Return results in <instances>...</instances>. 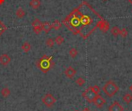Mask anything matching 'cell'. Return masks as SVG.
<instances>
[{"label": "cell", "mask_w": 132, "mask_h": 111, "mask_svg": "<svg viewBox=\"0 0 132 111\" xmlns=\"http://www.w3.org/2000/svg\"><path fill=\"white\" fill-rule=\"evenodd\" d=\"M84 2L73 9L63 19V23L73 33L80 34L84 39H87L99 25L103 18L94 10L89 5L87 12H84Z\"/></svg>", "instance_id": "obj_1"}, {"label": "cell", "mask_w": 132, "mask_h": 111, "mask_svg": "<svg viewBox=\"0 0 132 111\" xmlns=\"http://www.w3.org/2000/svg\"><path fill=\"white\" fill-rule=\"evenodd\" d=\"M53 57H48L46 55H43L42 58H40L38 61H36V65L39 68V69L46 73L53 66Z\"/></svg>", "instance_id": "obj_2"}, {"label": "cell", "mask_w": 132, "mask_h": 111, "mask_svg": "<svg viewBox=\"0 0 132 111\" xmlns=\"http://www.w3.org/2000/svg\"><path fill=\"white\" fill-rule=\"evenodd\" d=\"M103 91L107 96L112 97L119 91V87L114 82L109 80L103 86Z\"/></svg>", "instance_id": "obj_3"}, {"label": "cell", "mask_w": 132, "mask_h": 111, "mask_svg": "<svg viewBox=\"0 0 132 111\" xmlns=\"http://www.w3.org/2000/svg\"><path fill=\"white\" fill-rule=\"evenodd\" d=\"M99 95V94H98ZM83 97L88 102V103H93L94 98L97 96V94H96L91 89V86L88 87L84 92H83L82 93Z\"/></svg>", "instance_id": "obj_4"}, {"label": "cell", "mask_w": 132, "mask_h": 111, "mask_svg": "<svg viewBox=\"0 0 132 111\" xmlns=\"http://www.w3.org/2000/svg\"><path fill=\"white\" fill-rule=\"evenodd\" d=\"M42 102L47 107H53L55 104V103L56 102V98L51 93H46L43 97Z\"/></svg>", "instance_id": "obj_5"}, {"label": "cell", "mask_w": 132, "mask_h": 111, "mask_svg": "<svg viewBox=\"0 0 132 111\" xmlns=\"http://www.w3.org/2000/svg\"><path fill=\"white\" fill-rule=\"evenodd\" d=\"M93 103H94L97 108H101V107H102L106 103V100H105L104 97H102L101 96L97 95V96L94 98V101H93Z\"/></svg>", "instance_id": "obj_6"}, {"label": "cell", "mask_w": 132, "mask_h": 111, "mask_svg": "<svg viewBox=\"0 0 132 111\" xmlns=\"http://www.w3.org/2000/svg\"><path fill=\"white\" fill-rule=\"evenodd\" d=\"M77 74V71L75 68H73L72 66L68 67L67 68H66V70L64 71V75L69 78V79H73Z\"/></svg>", "instance_id": "obj_7"}, {"label": "cell", "mask_w": 132, "mask_h": 111, "mask_svg": "<svg viewBox=\"0 0 132 111\" xmlns=\"http://www.w3.org/2000/svg\"><path fill=\"white\" fill-rule=\"evenodd\" d=\"M125 109L123 106L119 103L118 102H114L109 107H108V111H124Z\"/></svg>", "instance_id": "obj_8"}, {"label": "cell", "mask_w": 132, "mask_h": 111, "mask_svg": "<svg viewBox=\"0 0 132 111\" xmlns=\"http://www.w3.org/2000/svg\"><path fill=\"white\" fill-rule=\"evenodd\" d=\"M11 62V58L7 54H2L0 55V64L3 66L8 65Z\"/></svg>", "instance_id": "obj_9"}, {"label": "cell", "mask_w": 132, "mask_h": 111, "mask_svg": "<svg viewBox=\"0 0 132 111\" xmlns=\"http://www.w3.org/2000/svg\"><path fill=\"white\" fill-rule=\"evenodd\" d=\"M99 29H100L103 33L108 32V31L109 30V29H110V24H109V23H108L107 20H105V19H103L101 20L100 25H99Z\"/></svg>", "instance_id": "obj_10"}, {"label": "cell", "mask_w": 132, "mask_h": 111, "mask_svg": "<svg viewBox=\"0 0 132 111\" xmlns=\"http://www.w3.org/2000/svg\"><path fill=\"white\" fill-rule=\"evenodd\" d=\"M41 5V1L40 0H31L29 2V6L32 9H38Z\"/></svg>", "instance_id": "obj_11"}, {"label": "cell", "mask_w": 132, "mask_h": 111, "mask_svg": "<svg viewBox=\"0 0 132 111\" xmlns=\"http://www.w3.org/2000/svg\"><path fill=\"white\" fill-rule=\"evenodd\" d=\"M42 27H43V31H44L46 33H48L52 28V24L50 22H44L42 24Z\"/></svg>", "instance_id": "obj_12"}, {"label": "cell", "mask_w": 132, "mask_h": 111, "mask_svg": "<svg viewBox=\"0 0 132 111\" xmlns=\"http://www.w3.org/2000/svg\"><path fill=\"white\" fill-rule=\"evenodd\" d=\"M26 11H25L22 8L19 7V8H18V9H16L15 15H16V17H17V18L22 19V18H23V17L26 16Z\"/></svg>", "instance_id": "obj_13"}, {"label": "cell", "mask_w": 132, "mask_h": 111, "mask_svg": "<svg viewBox=\"0 0 132 111\" xmlns=\"http://www.w3.org/2000/svg\"><path fill=\"white\" fill-rule=\"evenodd\" d=\"M22 50L24 53H28L31 50V45L29 42H24L22 44Z\"/></svg>", "instance_id": "obj_14"}, {"label": "cell", "mask_w": 132, "mask_h": 111, "mask_svg": "<svg viewBox=\"0 0 132 111\" xmlns=\"http://www.w3.org/2000/svg\"><path fill=\"white\" fill-rule=\"evenodd\" d=\"M122 100L126 104H129L132 102V95L130 93H126L123 96Z\"/></svg>", "instance_id": "obj_15"}, {"label": "cell", "mask_w": 132, "mask_h": 111, "mask_svg": "<svg viewBox=\"0 0 132 111\" xmlns=\"http://www.w3.org/2000/svg\"><path fill=\"white\" fill-rule=\"evenodd\" d=\"M11 94V91L8 87H4L2 90H1V95L4 97V98H7L10 96Z\"/></svg>", "instance_id": "obj_16"}, {"label": "cell", "mask_w": 132, "mask_h": 111, "mask_svg": "<svg viewBox=\"0 0 132 111\" xmlns=\"http://www.w3.org/2000/svg\"><path fill=\"white\" fill-rule=\"evenodd\" d=\"M51 24H52V28L56 30H59L62 26V23L60 21H59L58 19L53 21V23H51Z\"/></svg>", "instance_id": "obj_17"}, {"label": "cell", "mask_w": 132, "mask_h": 111, "mask_svg": "<svg viewBox=\"0 0 132 111\" xmlns=\"http://www.w3.org/2000/svg\"><path fill=\"white\" fill-rule=\"evenodd\" d=\"M120 32H121V30L118 26H113L111 29V33L114 37H117V36L120 35Z\"/></svg>", "instance_id": "obj_18"}, {"label": "cell", "mask_w": 132, "mask_h": 111, "mask_svg": "<svg viewBox=\"0 0 132 111\" xmlns=\"http://www.w3.org/2000/svg\"><path fill=\"white\" fill-rule=\"evenodd\" d=\"M69 54H70V56L71 58H75L77 56V54H78V51H77V50L75 47H72L69 51Z\"/></svg>", "instance_id": "obj_19"}, {"label": "cell", "mask_w": 132, "mask_h": 111, "mask_svg": "<svg viewBox=\"0 0 132 111\" xmlns=\"http://www.w3.org/2000/svg\"><path fill=\"white\" fill-rule=\"evenodd\" d=\"M63 42H64V38H63V36L58 35V36L56 37V38H55V43L57 45H61L62 44H63Z\"/></svg>", "instance_id": "obj_20"}, {"label": "cell", "mask_w": 132, "mask_h": 111, "mask_svg": "<svg viewBox=\"0 0 132 111\" xmlns=\"http://www.w3.org/2000/svg\"><path fill=\"white\" fill-rule=\"evenodd\" d=\"M45 44L48 47H53L55 44V40H53V39H52V38H48V39H46Z\"/></svg>", "instance_id": "obj_21"}, {"label": "cell", "mask_w": 132, "mask_h": 111, "mask_svg": "<svg viewBox=\"0 0 132 111\" xmlns=\"http://www.w3.org/2000/svg\"><path fill=\"white\" fill-rule=\"evenodd\" d=\"M76 84L78 85L79 86H83L85 84V79L82 77H79L76 80Z\"/></svg>", "instance_id": "obj_22"}, {"label": "cell", "mask_w": 132, "mask_h": 111, "mask_svg": "<svg viewBox=\"0 0 132 111\" xmlns=\"http://www.w3.org/2000/svg\"><path fill=\"white\" fill-rule=\"evenodd\" d=\"M32 30L36 34H39L41 33V32L43 31V27L42 25L41 26H34L32 27Z\"/></svg>", "instance_id": "obj_23"}, {"label": "cell", "mask_w": 132, "mask_h": 111, "mask_svg": "<svg viewBox=\"0 0 132 111\" xmlns=\"http://www.w3.org/2000/svg\"><path fill=\"white\" fill-rule=\"evenodd\" d=\"M7 30V27L5 26V24L0 20V37L4 33V32Z\"/></svg>", "instance_id": "obj_24"}, {"label": "cell", "mask_w": 132, "mask_h": 111, "mask_svg": "<svg viewBox=\"0 0 132 111\" xmlns=\"http://www.w3.org/2000/svg\"><path fill=\"white\" fill-rule=\"evenodd\" d=\"M120 35L123 37V38H125L128 35V30L126 28H122L121 30V32H120Z\"/></svg>", "instance_id": "obj_25"}, {"label": "cell", "mask_w": 132, "mask_h": 111, "mask_svg": "<svg viewBox=\"0 0 132 111\" xmlns=\"http://www.w3.org/2000/svg\"><path fill=\"white\" fill-rule=\"evenodd\" d=\"M42 24H43V23L39 19H35L32 23V26L34 27V26H41Z\"/></svg>", "instance_id": "obj_26"}, {"label": "cell", "mask_w": 132, "mask_h": 111, "mask_svg": "<svg viewBox=\"0 0 132 111\" xmlns=\"http://www.w3.org/2000/svg\"><path fill=\"white\" fill-rule=\"evenodd\" d=\"M91 89H92V90L96 93V94H99V93H100V91H101V89H100V87L98 86H91Z\"/></svg>", "instance_id": "obj_27"}, {"label": "cell", "mask_w": 132, "mask_h": 111, "mask_svg": "<svg viewBox=\"0 0 132 111\" xmlns=\"http://www.w3.org/2000/svg\"><path fill=\"white\" fill-rule=\"evenodd\" d=\"M83 111H90V109H89L88 107H86V108H84V109L83 110Z\"/></svg>", "instance_id": "obj_28"}, {"label": "cell", "mask_w": 132, "mask_h": 111, "mask_svg": "<svg viewBox=\"0 0 132 111\" xmlns=\"http://www.w3.org/2000/svg\"><path fill=\"white\" fill-rule=\"evenodd\" d=\"M5 2V0H0V5H2Z\"/></svg>", "instance_id": "obj_29"}, {"label": "cell", "mask_w": 132, "mask_h": 111, "mask_svg": "<svg viewBox=\"0 0 132 111\" xmlns=\"http://www.w3.org/2000/svg\"><path fill=\"white\" fill-rule=\"evenodd\" d=\"M129 89H130V90H131V91L132 92V85L131 86H130V87H129Z\"/></svg>", "instance_id": "obj_30"}, {"label": "cell", "mask_w": 132, "mask_h": 111, "mask_svg": "<svg viewBox=\"0 0 132 111\" xmlns=\"http://www.w3.org/2000/svg\"><path fill=\"white\" fill-rule=\"evenodd\" d=\"M129 1H130V2H131L132 3V0H129Z\"/></svg>", "instance_id": "obj_31"}, {"label": "cell", "mask_w": 132, "mask_h": 111, "mask_svg": "<svg viewBox=\"0 0 132 111\" xmlns=\"http://www.w3.org/2000/svg\"><path fill=\"white\" fill-rule=\"evenodd\" d=\"M103 1H104V2H106V1H108V0H103Z\"/></svg>", "instance_id": "obj_32"}]
</instances>
